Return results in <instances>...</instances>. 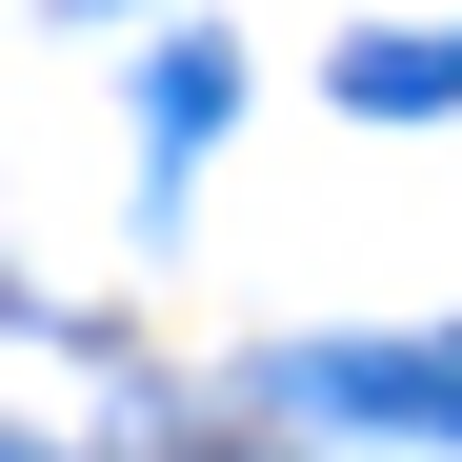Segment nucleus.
I'll list each match as a JSON object with an SVG mask.
<instances>
[{
	"label": "nucleus",
	"instance_id": "nucleus-1",
	"mask_svg": "<svg viewBox=\"0 0 462 462\" xmlns=\"http://www.w3.org/2000/svg\"><path fill=\"white\" fill-rule=\"evenodd\" d=\"M362 101H462V41H382V60H362Z\"/></svg>",
	"mask_w": 462,
	"mask_h": 462
}]
</instances>
